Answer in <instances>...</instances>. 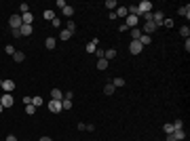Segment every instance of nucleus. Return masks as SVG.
Listing matches in <instances>:
<instances>
[{
  "instance_id": "1",
  "label": "nucleus",
  "mask_w": 190,
  "mask_h": 141,
  "mask_svg": "<svg viewBox=\"0 0 190 141\" xmlns=\"http://www.w3.org/2000/svg\"><path fill=\"white\" fill-rule=\"evenodd\" d=\"M21 23H23V21H21V15H17V13H15V15H11V17H8V25H11L13 30H19V28H21Z\"/></svg>"
},
{
  "instance_id": "2",
  "label": "nucleus",
  "mask_w": 190,
  "mask_h": 141,
  "mask_svg": "<svg viewBox=\"0 0 190 141\" xmlns=\"http://www.w3.org/2000/svg\"><path fill=\"white\" fill-rule=\"evenodd\" d=\"M140 30H142V34L150 36V34H154V32H156V25H154L152 21H146V23H144V25L140 28Z\"/></svg>"
},
{
  "instance_id": "3",
  "label": "nucleus",
  "mask_w": 190,
  "mask_h": 141,
  "mask_svg": "<svg viewBox=\"0 0 190 141\" xmlns=\"http://www.w3.org/2000/svg\"><path fill=\"white\" fill-rule=\"evenodd\" d=\"M63 107H61V101H55V99H51L49 101V112H53V114H59Z\"/></svg>"
},
{
  "instance_id": "4",
  "label": "nucleus",
  "mask_w": 190,
  "mask_h": 141,
  "mask_svg": "<svg viewBox=\"0 0 190 141\" xmlns=\"http://www.w3.org/2000/svg\"><path fill=\"white\" fill-rule=\"evenodd\" d=\"M142 44H140V40H131V44H129V53L131 55H140L142 53Z\"/></svg>"
},
{
  "instance_id": "5",
  "label": "nucleus",
  "mask_w": 190,
  "mask_h": 141,
  "mask_svg": "<svg viewBox=\"0 0 190 141\" xmlns=\"http://www.w3.org/2000/svg\"><path fill=\"white\" fill-rule=\"evenodd\" d=\"M137 8H140V13H152V2L150 0H142L137 4Z\"/></svg>"
},
{
  "instance_id": "6",
  "label": "nucleus",
  "mask_w": 190,
  "mask_h": 141,
  "mask_svg": "<svg viewBox=\"0 0 190 141\" xmlns=\"http://www.w3.org/2000/svg\"><path fill=\"white\" fill-rule=\"evenodd\" d=\"M0 103H2V107H11V105H13V95L4 93L2 95V99H0Z\"/></svg>"
},
{
  "instance_id": "7",
  "label": "nucleus",
  "mask_w": 190,
  "mask_h": 141,
  "mask_svg": "<svg viewBox=\"0 0 190 141\" xmlns=\"http://www.w3.org/2000/svg\"><path fill=\"white\" fill-rule=\"evenodd\" d=\"M2 91H6V93L15 91V82L13 80H2Z\"/></svg>"
},
{
  "instance_id": "8",
  "label": "nucleus",
  "mask_w": 190,
  "mask_h": 141,
  "mask_svg": "<svg viewBox=\"0 0 190 141\" xmlns=\"http://www.w3.org/2000/svg\"><path fill=\"white\" fill-rule=\"evenodd\" d=\"M97 44H99V40H97V38H93L91 42H87V47H85V51H87V53H95V48H97Z\"/></svg>"
},
{
  "instance_id": "9",
  "label": "nucleus",
  "mask_w": 190,
  "mask_h": 141,
  "mask_svg": "<svg viewBox=\"0 0 190 141\" xmlns=\"http://www.w3.org/2000/svg\"><path fill=\"white\" fill-rule=\"evenodd\" d=\"M51 99H55V101H63V91L53 89V91H51Z\"/></svg>"
},
{
  "instance_id": "10",
  "label": "nucleus",
  "mask_w": 190,
  "mask_h": 141,
  "mask_svg": "<svg viewBox=\"0 0 190 141\" xmlns=\"http://www.w3.org/2000/svg\"><path fill=\"white\" fill-rule=\"evenodd\" d=\"M114 15H116V17H123V19H127L129 11H127V6H118V11H114Z\"/></svg>"
},
{
  "instance_id": "11",
  "label": "nucleus",
  "mask_w": 190,
  "mask_h": 141,
  "mask_svg": "<svg viewBox=\"0 0 190 141\" xmlns=\"http://www.w3.org/2000/svg\"><path fill=\"white\" fill-rule=\"evenodd\" d=\"M19 32H21V36H30V34H32V25H28V23H21Z\"/></svg>"
},
{
  "instance_id": "12",
  "label": "nucleus",
  "mask_w": 190,
  "mask_h": 141,
  "mask_svg": "<svg viewBox=\"0 0 190 141\" xmlns=\"http://www.w3.org/2000/svg\"><path fill=\"white\" fill-rule=\"evenodd\" d=\"M21 21H23V23H28V25H32L34 15H32V13H23V15H21Z\"/></svg>"
},
{
  "instance_id": "13",
  "label": "nucleus",
  "mask_w": 190,
  "mask_h": 141,
  "mask_svg": "<svg viewBox=\"0 0 190 141\" xmlns=\"http://www.w3.org/2000/svg\"><path fill=\"white\" fill-rule=\"evenodd\" d=\"M178 13H180L182 17H186V19H188V17H190V6H188V4H186V6H180V8H178Z\"/></svg>"
},
{
  "instance_id": "14",
  "label": "nucleus",
  "mask_w": 190,
  "mask_h": 141,
  "mask_svg": "<svg viewBox=\"0 0 190 141\" xmlns=\"http://www.w3.org/2000/svg\"><path fill=\"white\" fill-rule=\"evenodd\" d=\"M140 38H142V30L140 28H133L131 30V40H140Z\"/></svg>"
},
{
  "instance_id": "15",
  "label": "nucleus",
  "mask_w": 190,
  "mask_h": 141,
  "mask_svg": "<svg viewBox=\"0 0 190 141\" xmlns=\"http://www.w3.org/2000/svg\"><path fill=\"white\" fill-rule=\"evenodd\" d=\"M114 57H116V51H114V48H108V51L103 53V59H106V61H110V59H114Z\"/></svg>"
},
{
  "instance_id": "16",
  "label": "nucleus",
  "mask_w": 190,
  "mask_h": 141,
  "mask_svg": "<svg viewBox=\"0 0 190 141\" xmlns=\"http://www.w3.org/2000/svg\"><path fill=\"white\" fill-rule=\"evenodd\" d=\"M97 70H99V72L108 70V61H106V59H97Z\"/></svg>"
},
{
  "instance_id": "17",
  "label": "nucleus",
  "mask_w": 190,
  "mask_h": 141,
  "mask_svg": "<svg viewBox=\"0 0 190 141\" xmlns=\"http://www.w3.org/2000/svg\"><path fill=\"white\" fill-rule=\"evenodd\" d=\"M112 84H114V89H123L125 87V78H114Z\"/></svg>"
},
{
  "instance_id": "18",
  "label": "nucleus",
  "mask_w": 190,
  "mask_h": 141,
  "mask_svg": "<svg viewBox=\"0 0 190 141\" xmlns=\"http://www.w3.org/2000/svg\"><path fill=\"white\" fill-rule=\"evenodd\" d=\"M114 91H116V89H114V84H112V82H108V84L103 87V93H106V95H114Z\"/></svg>"
},
{
  "instance_id": "19",
  "label": "nucleus",
  "mask_w": 190,
  "mask_h": 141,
  "mask_svg": "<svg viewBox=\"0 0 190 141\" xmlns=\"http://www.w3.org/2000/svg\"><path fill=\"white\" fill-rule=\"evenodd\" d=\"M152 42V36H146V34H142V38H140V44L142 47H146V44H150Z\"/></svg>"
},
{
  "instance_id": "20",
  "label": "nucleus",
  "mask_w": 190,
  "mask_h": 141,
  "mask_svg": "<svg viewBox=\"0 0 190 141\" xmlns=\"http://www.w3.org/2000/svg\"><path fill=\"white\" fill-rule=\"evenodd\" d=\"M61 13H63V15H66V17H72V15H74V8H72V6H68V4H66V6H63V8H61Z\"/></svg>"
},
{
  "instance_id": "21",
  "label": "nucleus",
  "mask_w": 190,
  "mask_h": 141,
  "mask_svg": "<svg viewBox=\"0 0 190 141\" xmlns=\"http://www.w3.org/2000/svg\"><path fill=\"white\" fill-rule=\"evenodd\" d=\"M13 59H15V61H17V63H21V61H23V59H25V55H23V53H21V51H15V55H13Z\"/></svg>"
},
{
  "instance_id": "22",
  "label": "nucleus",
  "mask_w": 190,
  "mask_h": 141,
  "mask_svg": "<svg viewBox=\"0 0 190 141\" xmlns=\"http://www.w3.org/2000/svg\"><path fill=\"white\" fill-rule=\"evenodd\" d=\"M19 13H21V15H23V13H30V4H28V2H21V4H19Z\"/></svg>"
},
{
  "instance_id": "23",
  "label": "nucleus",
  "mask_w": 190,
  "mask_h": 141,
  "mask_svg": "<svg viewBox=\"0 0 190 141\" xmlns=\"http://www.w3.org/2000/svg\"><path fill=\"white\" fill-rule=\"evenodd\" d=\"M45 47H47L49 51H53V48H55V38H47V40H45Z\"/></svg>"
},
{
  "instance_id": "24",
  "label": "nucleus",
  "mask_w": 190,
  "mask_h": 141,
  "mask_svg": "<svg viewBox=\"0 0 190 141\" xmlns=\"http://www.w3.org/2000/svg\"><path fill=\"white\" fill-rule=\"evenodd\" d=\"M180 34H182L184 38H188V36H190V28H188V25H182V28H180Z\"/></svg>"
},
{
  "instance_id": "25",
  "label": "nucleus",
  "mask_w": 190,
  "mask_h": 141,
  "mask_svg": "<svg viewBox=\"0 0 190 141\" xmlns=\"http://www.w3.org/2000/svg\"><path fill=\"white\" fill-rule=\"evenodd\" d=\"M106 8H110V11L114 13V8H116V0H106Z\"/></svg>"
},
{
  "instance_id": "26",
  "label": "nucleus",
  "mask_w": 190,
  "mask_h": 141,
  "mask_svg": "<svg viewBox=\"0 0 190 141\" xmlns=\"http://www.w3.org/2000/svg\"><path fill=\"white\" fill-rule=\"evenodd\" d=\"M59 38H61V40H70V38H72V34H70L68 30H61V34H59Z\"/></svg>"
},
{
  "instance_id": "27",
  "label": "nucleus",
  "mask_w": 190,
  "mask_h": 141,
  "mask_svg": "<svg viewBox=\"0 0 190 141\" xmlns=\"http://www.w3.org/2000/svg\"><path fill=\"white\" fill-rule=\"evenodd\" d=\"M32 105H34V107L42 105V97H38V95H36V97H32Z\"/></svg>"
},
{
  "instance_id": "28",
  "label": "nucleus",
  "mask_w": 190,
  "mask_h": 141,
  "mask_svg": "<svg viewBox=\"0 0 190 141\" xmlns=\"http://www.w3.org/2000/svg\"><path fill=\"white\" fill-rule=\"evenodd\" d=\"M163 131H165L167 135H171V133H173L175 129H173V124H165V126H163Z\"/></svg>"
},
{
  "instance_id": "29",
  "label": "nucleus",
  "mask_w": 190,
  "mask_h": 141,
  "mask_svg": "<svg viewBox=\"0 0 190 141\" xmlns=\"http://www.w3.org/2000/svg\"><path fill=\"white\" fill-rule=\"evenodd\" d=\"M163 25H165V28H173V19H171V17H169V19L165 17V21H163Z\"/></svg>"
},
{
  "instance_id": "30",
  "label": "nucleus",
  "mask_w": 190,
  "mask_h": 141,
  "mask_svg": "<svg viewBox=\"0 0 190 141\" xmlns=\"http://www.w3.org/2000/svg\"><path fill=\"white\" fill-rule=\"evenodd\" d=\"M68 32H70V34H74V32H76V23L68 21Z\"/></svg>"
},
{
  "instance_id": "31",
  "label": "nucleus",
  "mask_w": 190,
  "mask_h": 141,
  "mask_svg": "<svg viewBox=\"0 0 190 141\" xmlns=\"http://www.w3.org/2000/svg\"><path fill=\"white\" fill-rule=\"evenodd\" d=\"M61 107H63V110H70V107H72V101L63 99V101H61Z\"/></svg>"
},
{
  "instance_id": "32",
  "label": "nucleus",
  "mask_w": 190,
  "mask_h": 141,
  "mask_svg": "<svg viewBox=\"0 0 190 141\" xmlns=\"http://www.w3.org/2000/svg\"><path fill=\"white\" fill-rule=\"evenodd\" d=\"M34 112H36V107H34V105H25V114H28V116H32Z\"/></svg>"
},
{
  "instance_id": "33",
  "label": "nucleus",
  "mask_w": 190,
  "mask_h": 141,
  "mask_svg": "<svg viewBox=\"0 0 190 141\" xmlns=\"http://www.w3.org/2000/svg\"><path fill=\"white\" fill-rule=\"evenodd\" d=\"M140 17H142L144 21H152V13H142Z\"/></svg>"
},
{
  "instance_id": "34",
  "label": "nucleus",
  "mask_w": 190,
  "mask_h": 141,
  "mask_svg": "<svg viewBox=\"0 0 190 141\" xmlns=\"http://www.w3.org/2000/svg\"><path fill=\"white\" fill-rule=\"evenodd\" d=\"M45 19H51V21H53V19H55V13H53V11H45Z\"/></svg>"
},
{
  "instance_id": "35",
  "label": "nucleus",
  "mask_w": 190,
  "mask_h": 141,
  "mask_svg": "<svg viewBox=\"0 0 190 141\" xmlns=\"http://www.w3.org/2000/svg\"><path fill=\"white\" fill-rule=\"evenodd\" d=\"M103 53H106L103 48H95V57H99V59H103Z\"/></svg>"
},
{
  "instance_id": "36",
  "label": "nucleus",
  "mask_w": 190,
  "mask_h": 141,
  "mask_svg": "<svg viewBox=\"0 0 190 141\" xmlns=\"http://www.w3.org/2000/svg\"><path fill=\"white\" fill-rule=\"evenodd\" d=\"M4 51H6L8 55H15V48H13V44H6V47H4Z\"/></svg>"
},
{
  "instance_id": "37",
  "label": "nucleus",
  "mask_w": 190,
  "mask_h": 141,
  "mask_svg": "<svg viewBox=\"0 0 190 141\" xmlns=\"http://www.w3.org/2000/svg\"><path fill=\"white\" fill-rule=\"evenodd\" d=\"M173 129H184V122H182V120H175V122H173Z\"/></svg>"
},
{
  "instance_id": "38",
  "label": "nucleus",
  "mask_w": 190,
  "mask_h": 141,
  "mask_svg": "<svg viewBox=\"0 0 190 141\" xmlns=\"http://www.w3.org/2000/svg\"><path fill=\"white\" fill-rule=\"evenodd\" d=\"M51 25H53V28H59V25H61V21H59V19H57V17H55V19H53V21H51Z\"/></svg>"
},
{
  "instance_id": "39",
  "label": "nucleus",
  "mask_w": 190,
  "mask_h": 141,
  "mask_svg": "<svg viewBox=\"0 0 190 141\" xmlns=\"http://www.w3.org/2000/svg\"><path fill=\"white\" fill-rule=\"evenodd\" d=\"M85 131H89V133H93V131H95V124H85Z\"/></svg>"
},
{
  "instance_id": "40",
  "label": "nucleus",
  "mask_w": 190,
  "mask_h": 141,
  "mask_svg": "<svg viewBox=\"0 0 190 141\" xmlns=\"http://www.w3.org/2000/svg\"><path fill=\"white\" fill-rule=\"evenodd\" d=\"M23 103L25 105H32V97H23Z\"/></svg>"
},
{
  "instance_id": "41",
  "label": "nucleus",
  "mask_w": 190,
  "mask_h": 141,
  "mask_svg": "<svg viewBox=\"0 0 190 141\" xmlns=\"http://www.w3.org/2000/svg\"><path fill=\"white\" fill-rule=\"evenodd\" d=\"M184 48H186V53L190 51V40H188V38H186V42H184Z\"/></svg>"
},
{
  "instance_id": "42",
  "label": "nucleus",
  "mask_w": 190,
  "mask_h": 141,
  "mask_svg": "<svg viewBox=\"0 0 190 141\" xmlns=\"http://www.w3.org/2000/svg\"><path fill=\"white\" fill-rule=\"evenodd\" d=\"M6 141H17V137L15 135H6Z\"/></svg>"
},
{
  "instance_id": "43",
  "label": "nucleus",
  "mask_w": 190,
  "mask_h": 141,
  "mask_svg": "<svg viewBox=\"0 0 190 141\" xmlns=\"http://www.w3.org/2000/svg\"><path fill=\"white\" fill-rule=\"evenodd\" d=\"M38 141H53V139H51V137H40Z\"/></svg>"
},
{
  "instance_id": "44",
  "label": "nucleus",
  "mask_w": 190,
  "mask_h": 141,
  "mask_svg": "<svg viewBox=\"0 0 190 141\" xmlns=\"http://www.w3.org/2000/svg\"><path fill=\"white\" fill-rule=\"evenodd\" d=\"M2 110H4V107H2V103H0V114H2Z\"/></svg>"
},
{
  "instance_id": "45",
  "label": "nucleus",
  "mask_w": 190,
  "mask_h": 141,
  "mask_svg": "<svg viewBox=\"0 0 190 141\" xmlns=\"http://www.w3.org/2000/svg\"><path fill=\"white\" fill-rule=\"evenodd\" d=\"M0 89H2V80H0Z\"/></svg>"
},
{
  "instance_id": "46",
  "label": "nucleus",
  "mask_w": 190,
  "mask_h": 141,
  "mask_svg": "<svg viewBox=\"0 0 190 141\" xmlns=\"http://www.w3.org/2000/svg\"><path fill=\"white\" fill-rule=\"evenodd\" d=\"M0 99H2V97H0Z\"/></svg>"
},
{
  "instance_id": "47",
  "label": "nucleus",
  "mask_w": 190,
  "mask_h": 141,
  "mask_svg": "<svg viewBox=\"0 0 190 141\" xmlns=\"http://www.w3.org/2000/svg\"><path fill=\"white\" fill-rule=\"evenodd\" d=\"M167 141H169V139H167Z\"/></svg>"
}]
</instances>
